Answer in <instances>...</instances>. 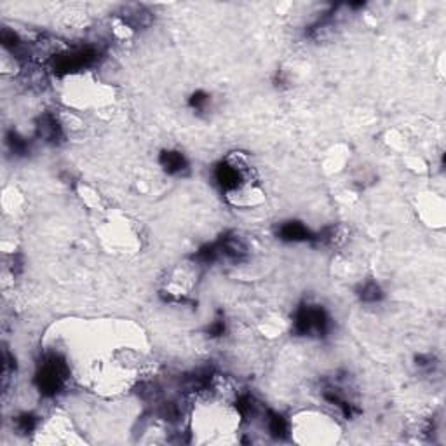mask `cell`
Here are the masks:
<instances>
[{
  "label": "cell",
  "instance_id": "6da1fadb",
  "mask_svg": "<svg viewBox=\"0 0 446 446\" xmlns=\"http://www.w3.org/2000/svg\"><path fill=\"white\" fill-rule=\"evenodd\" d=\"M68 382H70V367L67 361L58 354H47L42 363H39L34 376V383L40 396L58 397L65 393Z\"/></svg>",
  "mask_w": 446,
  "mask_h": 446
},
{
  "label": "cell",
  "instance_id": "7a4b0ae2",
  "mask_svg": "<svg viewBox=\"0 0 446 446\" xmlns=\"http://www.w3.org/2000/svg\"><path fill=\"white\" fill-rule=\"evenodd\" d=\"M333 328V319L324 307L317 303H302L295 309L291 331L297 336H314L324 338Z\"/></svg>",
  "mask_w": 446,
  "mask_h": 446
},
{
  "label": "cell",
  "instance_id": "3957f363",
  "mask_svg": "<svg viewBox=\"0 0 446 446\" xmlns=\"http://www.w3.org/2000/svg\"><path fill=\"white\" fill-rule=\"evenodd\" d=\"M213 180L222 192H225L227 196H234L246 186L250 180V167L236 155L227 157L215 166Z\"/></svg>",
  "mask_w": 446,
  "mask_h": 446
},
{
  "label": "cell",
  "instance_id": "277c9868",
  "mask_svg": "<svg viewBox=\"0 0 446 446\" xmlns=\"http://www.w3.org/2000/svg\"><path fill=\"white\" fill-rule=\"evenodd\" d=\"M218 248V253H220V262L225 260L229 263H241L248 258V244L239 234L236 232H227L223 234L218 241H215Z\"/></svg>",
  "mask_w": 446,
  "mask_h": 446
},
{
  "label": "cell",
  "instance_id": "5b68a950",
  "mask_svg": "<svg viewBox=\"0 0 446 446\" xmlns=\"http://www.w3.org/2000/svg\"><path fill=\"white\" fill-rule=\"evenodd\" d=\"M35 134L46 144L58 145L65 138V129L54 113L46 112L40 113L37 122H35Z\"/></svg>",
  "mask_w": 446,
  "mask_h": 446
},
{
  "label": "cell",
  "instance_id": "8992f818",
  "mask_svg": "<svg viewBox=\"0 0 446 446\" xmlns=\"http://www.w3.org/2000/svg\"><path fill=\"white\" fill-rule=\"evenodd\" d=\"M277 239L284 241V243H312L314 234H310V230L307 229L305 223L298 220H288L279 223L276 232Z\"/></svg>",
  "mask_w": 446,
  "mask_h": 446
},
{
  "label": "cell",
  "instance_id": "52a82bcc",
  "mask_svg": "<svg viewBox=\"0 0 446 446\" xmlns=\"http://www.w3.org/2000/svg\"><path fill=\"white\" fill-rule=\"evenodd\" d=\"M159 164L164 173L170 177H184L190 170L189 159L180 150H163L159 155Z\"/></svg>",
  "mask_w": 446,
  "mask_h": 446
},
{
  "label": "cell",
  "instance_id": "ba28073f",
  "mask_svg": "<svg viewBox=\"0 0 446 446\" xmlns=\"http://www.w3.org/2000/svg\"><path fill=\"white\" fill-rule=\"evenodd\" d=\"M263 422H265L267 433H269V436H272L274 440L283 441L290 436V422H288L286 416L281 415V413L269 409V412L265 413Z\"/></svg>",
  "mask_w": 446,
  "mask_h": 446
},
{
  "label": "cell",
  "instance_id": "9c48e42d",
  "mask_svg": "<svg viewBox=\"0 0 446 446\" xmlns=\"http://www.w3.org/2000/svg\"><path fill=\"white\" fill-rule=\"evenodd\" d=\"M6 145L14 157H27L32 150V144L28 141V138H25L23 134L14 129H11L6 134Z\"/></svg>",
  "mask_w": 446,
  "mask_h": 446
},
{
  "label": "cell",
  "instance_id": "30bf717a",
  "mask_svg": "<svg viewBox=\"0 0 446 446\" xmlns=\"http://www.w3.org/2000/svg\"><path fill=\"white\" fill-rule=\"evenodd\" d=\"M39 423H40L39 415H35V413H32V412L21 413V415H18L16 419L13 420V426H14V429H16V433L25 434V436H28V434H34L35 431L39 429Z\"/></svg>",
  "mask_w": 446,
  "mask_h": 446
},
{
  "label": "cell",
  "instance_id": "8fae6325",
  "mask_svg": "<svg viewBox=\"0 0 446 446\" xmlns=\"http://www.w3.org/2000/svg\"><path fill=\"white\" fill-rule=\"evenodd\" d=\"M356 295L359 297L361 302L364 303H376L383 298L382 288H380V284L375 283V281H367V283L361 284Z\"/></svg>",
  "mask_w": 446,
  "mask_h": 446
},
{
  "label": "cell",
  "instance_id": "7c38bea8",
  "mask_svg": "<svg viewBox=\"0 0 446 446\" xmlns=\"http://www.w3.org/2000/svg\"><path fill=\"white\" fill-rule=\"evenodd\" d=\"M189 107L197 113L208 112L211 108V94H208L206 91H196L189 98Z\"/></svg>",
  "mask_w": 446,
  "mask_h": 446
},
{
  "label": "cell",
  "instance_id": "4fadbf2b",
  "mask_svg": "<svg viewBox=\"0 0 446 446\" xmlns=\"http://www.w3.org/2000/svg\"><path fill=\"white\" fill-rule=\"evenodd\" d=\"M225 333H227V321L225 317H223V314H218V316L215 317L210 324H208L206 335L210 336V338H223Z\"/></svg>",
  "mask_w": 446,
  "mask_h": 446
},
{
  "label": "cell",
  "instance_id": "5bb4252c",
  "mask_svg": "<svg viewBox=\"0 0 446 446\" xmlns=\"http://www.w3.org/2000/svg\"><path fill=\"white\" fill-rule=\"evenodd\" d=\"M415 364H416V368H419V371L426 373V375H431V373L436 371V368H438V361L434 359V356H431V354L416 357Z\"/></svg>",
  "mask_w": 446,
  "mask_h": 446
}]
</instances>
